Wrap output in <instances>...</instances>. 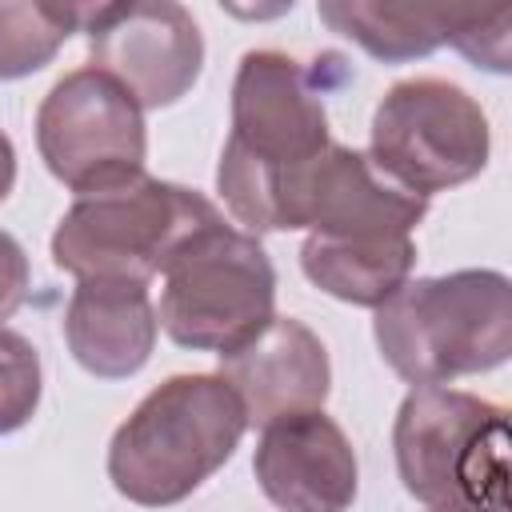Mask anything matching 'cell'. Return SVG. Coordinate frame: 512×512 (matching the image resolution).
<instances>
[{
	"label": "cell",
	"instance_id": "6da1fadb",
	"mask_svg": "<svg viewBox=\"0 0 512 512\" xmlns=\"http://www.w3.org/2000/svg\"><path fill=\"white\" fill-rule=\"evenodd\" d=\"M244 432V408L216 372L168 376L112 432L108 480L140 508H172L232 460Z\"/></svg>",
	"mask_w": 512,
	"mask_h": 512
},
{
	"label": "cell",
	"instance_id": "7a4b0ae2",
	"mask_svg": "<svg viewBox=\"0 0 512 512\" xmlns=\"http://www.w3.org/2000/svg\"><path fill=\"white\" fill-rule=\"evenodd\" d=\"M372 332L388 368L416 388L492 372L512 356V284L496 268L404 280Z\"/></svg>",
	"mask_w": 512,
	"mask_h": 512
},
{
	"label": "cell",
	"instance_id": "3957f363",
	"mask_svg": "<svg viewBox=\"0 0 512 512\" xmlns=\"http://www.w3.org/2000/svg\"><path fill=\"white\" fill-rule=\"evenodd\" d=\"M328 144V112L300 60L276 48L244 52L232 80V132L216 164L228 212L256 236L272 180Z\"/></svg>",
	"mask_w": 512,
	"mask_h": 512
},
{
	"label": "cell",
	"instance_id": "277c9868",
	"mask_svg": "<svg viewBox=\"0 0 512 512\" xmlns=\"http://www.w3.org/2000/svg\"><path fill=\"white\" fill-rule=\"evenodd\" d=\"M220 208L196 188L136 176L128 184L76 196L52 232V260L76 280H132L148 284Z\"/></svg>",
	"mask_w": 512,
	"mask_h": 512
},
{
	"label": "cell",
	"instance_id": "5b68a950",
	"mask_svg": "<svg viewBox=\"0 0 512 512\" xmlns=\"http://www.w3.org/2000/svg\"><path fill=\"white\" fill-rule=\"evenodd\" d=\"M404 492L428 508L508 512V412L460 388H412L392 424Z\"/></svg>",
	"mask_w": 512,
	"mask_h": 512
},
{
	"label": "cell",
	"instance_id": "8992f818",
	"mask_svg": "<svg viewBox=\"0 0 512 512\" xmlns=\"http://www.w3.org/2000/svg\"><path fill=\"white\" fill-rule=\"evenodd\" d=\"M160 276L156 320L180 348L232 356L276 316V268L260 240L228 220L196 232Z\"/></svg>",
	"mask_w": 512,
	"mask_h": 512
},
{
	"label": "cell",
	"instance_id": "52a82bcc",
	"mask_svg": "<svg viewBox=\"0 0 512 512\" xmlns=\"http://www.w3.org/2000/svg\"><path fill=\"white\" fill-rule=\"evenodd\" d=\"M488 152H492L488 116L452 80L440 76L400 80L384 92V100L372 112V136H368L372 164L420 200L480 176Z\"/></svg>",
	"mask_w": 512,
	"mask_h": 512
},
{
	"label": "cell",
	"instance_id": "ba28073f",
	"mask_svg": "<svg viewBox=\"0 0 512 512\" xmlns=\"http://www.w3.org/2000/svg\"><path fill=\"white\" fill-rule=\"evenodd\" d=\"M36 148L44 168L76 196L144 176V108L100 68L60 76L36 108Z\"/></svg>",
	"mask_w": 512,
	"mask_h": 512
},
{
	"label": "cell",
	"instance_id": "9c48e42d",
	"mask_svg": "<svg viewBox=\"0 0 512 512\" xmlns=\"http://www.w3.org/2000/svg\"><path fill=\"white\" fill-rule=\"evenodd\" d=\"M428 200L388 180L368 152L328 144L320 156L280 172L264 196L256 232L308 228V236H412Z\"/></svg>",
	"mask_w": 512,
	"mask_h": 512
},
{
	"label": "cell",
	"instance_id": "30bf717a",
	"mask_svg": "<svg viewBox=\"0 0 512 512\" xmlns=\"http://www.w3.org/2000/svg\"><path fill=\"white\" fill-rule=\"evenodd\" d=\"M80 32H88L92 68L112 76L140 108H168L200 80L204 36L184 4H84Z\"/></svg>",
	"mask_w": 512,
	"mask_h": 512
},
{
	"label": "cell",
	"instance_id": "8fae6325",
	"mask_svg": "<svg viewBox=\"0 0 512 512\" xmlns=\"http://www.w3.org/2000/svg\"><path fill=\"white\" fill-rule=\"evenodd\" d=\"M252 472L280 512H348L360 480L352 440L324 408L264 424Z\"/></svg>",
	"mask_w": 512,
	"mask_h": 512
},
{
	"label": "cell",
	"instance_id": "7c38bea8",
	"mask_svg": "<svg viewBox=\"0 0 512 512\" xmlns=\"http://www.w3.org/2000/svg\"><path fill=\"white\" fill-rule=\"evenodd\" d=\"M216 376L236 392L244 420L256 428L280 416L324 408L332 388L328 348L308 324L292 316H272L244 348L220 356Z\"/></svg>",
	"mask_w": 512,
	"mask_h": 512
},
{
	"label": "cell",
	"instance_id": "4fadbf2b",
	"mask_svg": "<svg viewBox=\"0 0 512 512\" xmlns=\"http://www.w3.org/2000/svg\"><path fill=\"white\" fill-rule=\"evenodd\" d=\"M156 308L148 284L80 280L64 308V340L72 360L100 380L136 376L156 348Z\"/></svg>",
	"mask_w": 512,
	"mask_h": 512
},
{
	"label": "cell",
	"instance_id": "5bb4252c",
	"mask_svg": "<svg viewBox=\"0 0 512 512\" xmlns=\"http://www.w3.org/2000/svg\"><path fill=\"white\" fill-rule=\"evenodd\" d=\"M416 264L412 236H308L300 244L304 276L356 308H380Z\"/></svg>",
	"mask_w": 512,
	"mask_h": 512
},
{
	"label": "cell",
	"instance_id": "9a60e30c",
	"mask_svg": "<svg viewBox=\"0 0 512 512\" xmlns=\"http://www.w3.org/2000/svg\"><path fill=\"white\" fill-rule=\"evenodd\" d=\"M316 12L332 32L356 40L368 56L384 64L432 56L448 36V16H452V12L372 4V0H324Z\"/></svg>",
	"mask_w": 512,
	"mask_h": 512
},
{
	"label": "cell",
	"instance_id": "2e32d148",
	"mask_svg": "<svg viewBox=\"0 0 512 512\" xmlns=\"http://www.w3.org/2000/svg\"><path fill=\"white\" fill-rule=\"evenodd\" d=\"M84 4L0 0V80H24L52 64L72 32H80Z\"/></svg>",
	"mask_w": 512,
	"mask_h": 512
},
{
	"label": "cell",
	"instance_id": "e0dca14e",
	"mask_svg": "<svg viewBox=\"0 0 512 512\" xmlns=\"http://www.w3.org/2000/svg\"><path fill=\"white\" fill-rule=\"evenodd\" d=\"M40 392L44 376L32 340H24L12 328H0V436L20 432L36 416Z\"/></svg>",
	"mask_w": 512,
	"mask_h": 512
},
{
	"label": "cell",
	"instance_id": "ac0fdd59",
	"mask_svg": "<svg viewBox=\"0 0 512 512\" xmlns=\"http://www.w3.org/2000/svg\"><path fill=\"white\" fill-rule=\"evenodd\" d=\"M508 28H512V12L508 8H496V12H460V8H452L444 44H456L476 68L508 72L512 68L508 64L512 60Z\"/></svg>",
	"mask_w": 512,
	"mask_h": 512
},
{
	"label": "cell",
	"instance_id": "d6986e66",
	"mask_svg": "<svg viewBox=\"0 0 512 512\" xmlns=\"http://www.w3.org/2000/svg\"><path fill=\"white\" fill-rule=\"evenodd\" d=\"M28 296V256L16 236L0 228V328Z\"/></svg>",
	"mask_w": 512,
	"mask_h": 512
},
{
	"label": "cell",
	"instance_id": "ffe728a7",
	"mask_svg": "<svg viewBox=\"0 0 512 512\" xmlns=\"http://www.w3.org/2000/svg\"><path fill=\"white\" fill-rule=\"evenodd\" d=\"M12 184H16V148H12V140L0 132V200L12 192Z\"/></svg>",
	"mask_w": 512,
	"mask_h": 512
},
{
	"label": "cell",
	"instance_id": "44dd1931",
	"mask_svg": "<svg viewBox=\"0 0 512 512\" xmlns=\"http://www.w3.org/2000/svg\"><path fill=\"white\" fill-rule=\"evenodd\" d=\"M432 512H476V508H464V504H440V508H432Z\"/></svg>",
	"mask_w": 512,
	"mask_h": 512
}]
</instances>
